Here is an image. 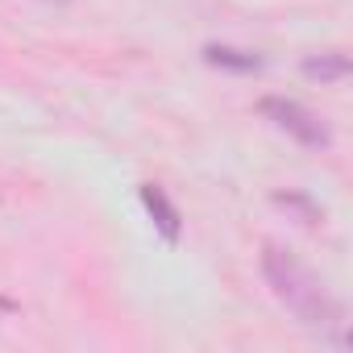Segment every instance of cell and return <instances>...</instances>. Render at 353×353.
Listing matches in <instances>:
<instances>
[{"mask_svg":"<svg viewBox=\"0 0 353 353\" xmlns=\"http://www.w3.org/2000/svg\"><path fill=\"white\" fill-rule=\"evenodd\" d=\"M262 270H266V279H270V287H274V295L307 324V328H320V332H332L341 345H345V332H341V303L324 291V283L307 270V266H299L291 254H283L279 245H266V254H262Z\"/></svg>","mask_w":353,"mask_h":353,"instance_id":"1","label":"cell"},{"mask_svg":"<svg viewBox=\"0 0 353 353\" xmlns=\"http://www.w3.org/2000/svg\"><path fill=\"white\" fill-rule=\"evenodd\" d=\"M262 112L283 129V133H291L299 145H307V150H324L328 141H332V133H328V125L316 117V112H307L303 104H295V100H262Z\"/></svg>","mask_w":353,"mask_h":353,"instance_id":"2","label":"cell"},{"mask_svg":"<svg viewBox=\"0 0 353 353\" xmlns=\"http://www.w3.org/2000/svg\"><path fill=\"white\" fill-rule=\"evenodd\" d=\"M141 204H145V212L154 216V225H158V233H162L166 241H179V233H183V221H179V208H174V204L162 196V188L145 183V188H141Z\"/></svg>","mask_w":353,"mask_h":353,"instance_id":"3","label":"cell"},{"mask_svg":"<svg viewBox=\"0 0 353 353\" xmlns=\"http://www.w3.org/2000/svg\"><path fill=\"white\" fill-rule=\"evenodd\" d=\"M204 59H208L212 67H225V71H258V67H262L258 54H245V50H233V46H208Z\"/></svg>","mask_w":353,"mask_h":353,"instance_id":"4","label":"cell"},{"mask_svg":"<svg viewBox=\"0 0 353 353\" xmlns=\"http://www.w3.org/2000/svg\"><path fill=\"white\" fill-rule=\"evenodd\" d=\"M303 71L320 83H332V79H345L349 75V59L345 54H320V59H307Z\"/></svg>","mask_w":353,"mask_h":353,"instance_id":"5","label":"cell"}]
</instances>
